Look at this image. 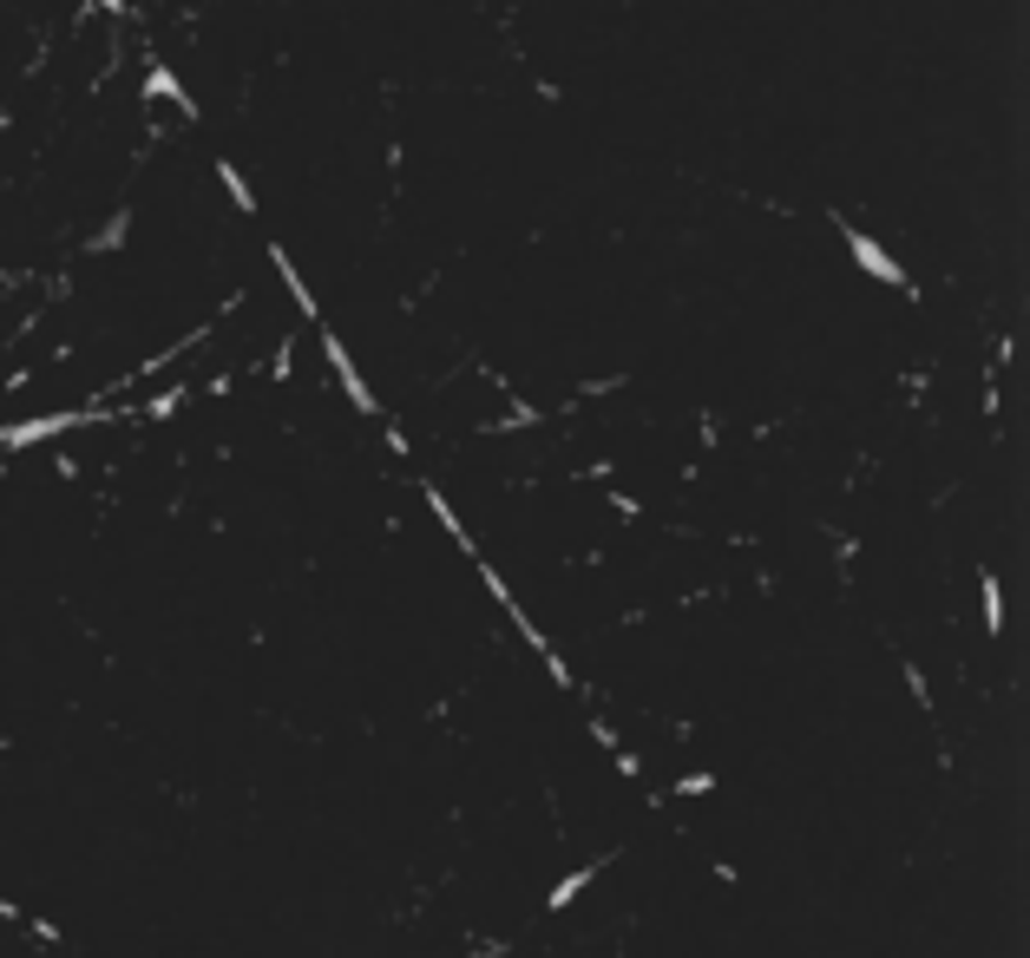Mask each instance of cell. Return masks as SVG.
<instances>
[{
    "instance_id": "4",
    "label": "cell",
    "mask_w": 1030,
    "mask_h": 958,
    "mask_svg": "<svg viewBox=\"0 0 1030 958\" xmlns=\"http://www.w3.org/2000/svg\"><path fill=\"white\" fill-rule=\"evenodd\" d=\"M269 270H276V282L289 289V302H296V315H302L309 329H322V302H315V289H309V276L296 270V257H289L282 244H269Z\"/></svg>"
},
{
    "instance_id": "9",
    "label": "cell",
    "mask_w": 1030,
    "mask_h": 958,
    "mask_svg": "<svg viewBox=\"0 0 1030 958\" xmlns=\"http://www.w3.org/2000/svg\"><path fill=\"white\" fill-rule=\"evenodd\" d=\"M79 13H106V20H131V0H79Z\"/></svg>"
},
{
    "instance_id": "10",
    "label": "cell",
    "mask_w": 1030,
    "mask_h": 958,
    "mask_svg": "<svg viewBox=\"0 0 1030 958\" xmlns=\"http://www.w3.org/2000/svg\"><path fill=\"white\" fill-rule=\"evenodd\" d=\"M905 689H912L919 709H932V689H925V677H919V664H905Z\"/></svg>"
},
{
    "instance_id": "3",
    "label": "cell",
    "mask_w": 1030,
    "mask_h": 958,
    "mask_svg": "<svg viewBox=\"0 0 1030 958\" xmlns=\"http://www.w3.org/2000/svg\"><path fill=\"white\" fill-rule=\"evenodd\" d=\"M138 99H144V106H171V112H184V126L197 119V99H191V86H184V79H178L164 60H151V66H144V79H138Z\"/></svg>"
},
{
    "instance_id": "7",
    "label": "cell",
    "mask_w": 1030,
    "mask_h": 958,
    "mask_svg": "<svg viewBox=\"0 0 1030 958\" xmlns=\"http://www.w3.org/2000/svg\"><path fill=\"white\" fill-rule=\"evenodd\" d=\"M978 598H985V631L998 637V631H1005V591H998V578H991V571L978 578Z\"/></svg>"
},
{
    "instance_id": "1",
    "label": "cell",
    "mask_w": 1030,
    "mask_h": 958,
    "mask_svg": "<svg viewBox=\"0 0 1030 958\" xmlns=\"http://www.w3.org/2000/svg\"><path fill=\"white\" fill-rule=\"evenodd\" d=\"M834 230H840V244H847V257L860 263V270L873 276V282H887V289H912V276H905V263L880 244V237H867L860 224H847V217H834Z\"/></svg>"
},
{
    "instance_id": "6",
    "label": "cell",
    "mask_w": 1030,
    "mask_h": 958,
    "mask_svg": "<svg viewBox=\"0 0 1030 958\" xmlns=\"http://www.w3.org/2000/svg\"><path fill=\"white\" fill-rule=\"evenodd\" d=\"M211 171H217V184H224V197H230V211H237V217H250V211H257V191H250V177H244V171H237L230 158H217Z\"/></svg>"
},
{
    "instance_id": "5",
    "label": "cell",
    "mask_w": 1030,
    "mask_h": 958,
    "mask_svg": "<svg viewBox=\"0 0 1030 958\" xmlns=\"http://www.w3.org/2000/svg\"><path fill=\"white\" fill-rule=\"evenodd\" d=\"M604 866H611V860H584V866H578V873H565V880H558V886H551V893H545V913H565V906H578V900H584V893H591V880H598V873H604Z\"/></svg>"
},
{
    "instance_id": "2",
    "label": "cell",
    "mask_w": 1030,
    "mask_h": 958,
    "mask_svg": "<svg viewBox=\"0 0 1030 958\" xmlns=\"http://www.w3.org/2000/svg\"><path fill=\"white\" fill-rule=\"evenodd\" d=\"M315 342H322V362H329V375H335V388L348 395V408H355V413H368V420H375V413H382V401H375V388L362 381V368H355V355H348V342H342V335H335L329 322L315 329Z\"/></svg>"
},
{
    "instance_id": "8",
    "label": "cell",
    "mask_w": 1030,
    "mask_h": 958,
    "mask_svg": "<svg viewBox=\"0 0 1030 958\" xmlns=\"http://www.w3.org/2000/svg\"><path fill=\"white\" fill-rule=\"evenodd\" d=\"M669 795H676V801H702V795H716V775H709V768H689Z\"/></svg>"
}]
</instances>
